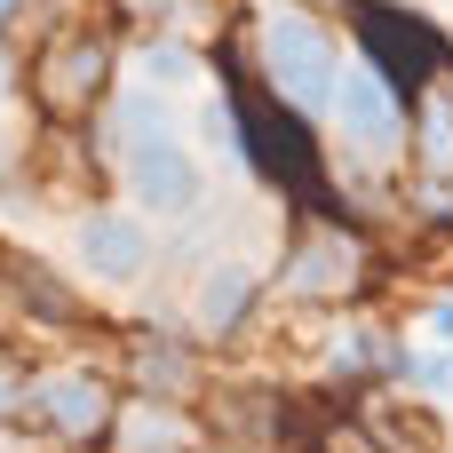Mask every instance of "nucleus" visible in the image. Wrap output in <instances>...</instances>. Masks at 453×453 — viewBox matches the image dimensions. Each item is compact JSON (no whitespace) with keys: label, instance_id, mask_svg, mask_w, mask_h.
I'll return each instance as SVG.
<instances>
[{"label":"nucleus","instance_id":"1","mask_svg":"<svg viewBox=\"0 0 453 453\" xmlns=\"http://www.w3.org/2000/svg\"><path fill=\"white\" fill-rule=\"evenodd\" d=\"M263 64H271V88H279L295 111H326V104H334V72H342V56H334L326 24L279 8V16L263 24Z\"/></svg>","mask_w":453,"mask_h":453},{"label":"nucleus","instance_id":"2","mask_svg":"<svg viewBox=\"0 0 453 453\" xmlns=\"http://www.w3.org/2000/svg\"><path fill=\"white\" fill-rule=\"evenodd\" d=\"M326 111L342 119L350 151H366V159H390V151L406 143V111H398V96H390V80H382L374 64H342Z\"/></svg>","mask_w":453,"mask_h":453},{"label":"nucleus","instance_id":"3","mask_svg":"<svg viewBox=\"0 0 453 453\" xmlns=\"http://www.w3.org/2000/svg\"><path fill=\"white\" fill-rule=\"evenodd\" d=\"M127 183H135V199L151 207V215H191L199 207V159L183 151V143H167V135H135L127 143Z\"/></svg>","mask_w":453,"mask_h":453},{"label":"nucleus","instance_id":"4","mask_svg":"<svg viewBox=\"0 0 453 453\" xmlns=\"http://www.w3.org/2000/svg\"><path fill=\"white\" fill-rule=\"evenodd\" d=\"M72 255H80L88 279H104V287H135L143 263H151V239H143V223H127V215H88V223L72 231Z\"/></svg>","mask_w":453,"mask_h":453},{"label":"nucleus","instance_id":"5","mask_svg":"<svg viewBox=\"0 0 453 453\" xmlns=\"http://www.w3.org/2000/svg\"><path fill=\"white\" fill-rule=\"evenodd\" d=\"M350 279H358V247L334 239V231L311 239V247L287 263V295H334V287H350Z\"/></svg>","mask_w":453,"mask_h":453},{"label":"nucleus","instance_id":"6","mask_svg":"<svg viewBox=\"0 0 453 453\" xmlns=\"http://www.w3.org/2000/svg\"><path fill=\"white\" fill-rule=\"evenodd\" d=\"M247 303H255V271H247V263H215L207 287H199V326H207V334H231V326L247 319Z\"/></svg>","mask_w":453,"mask_h":453},{"label":"nucleus","instance_id":"7","mask_svg":"<svg viewBox=\"0 0 453 453\" xmlns=\"http://www.w3.org/2000/svg\"><path fill=\"white\" fill-rule=\"evenodd\" d=\"M40 414L56 430H96L104 422V382L96 374H56V382H40Z\"/></svg>","mask_w":453,"mask_h":453},{"label":"nucleus","instance_id":"8","mask_svg":"<svg viewBox=\"0 0 453 453\" xmlns=\"http://www.w3.org/2000/svg\"><path fill=\"white\" fill-rule=\"evenodd\" d=\"M183 446H191V430L175 414H159V406H135L119 422V453H183Z\"/></svg>","mask_w":453,"mask_h":453},{"label":"nucleus","instance_id":"9","mask_svg":"<svg viewBox=\"0 0 453 453\" xmlns=\"http://www.w3.org/2000/svg\"><path fill=\"white\" fill-rule=\"evenodd\" d=\"M96 64H104V56H96L88 40H80V48H64V56H56V96H64V104H72V96H88V88H96Z\"/></svg>","mask_w":453,"mask_h":453},{"label":"nucleus","instance_id":"10","mask_svg":"<svg viewBox=\"0 0 453 453\" xmlns=\"http://www.w3.org/2000/svg\"><path fill=\"white\" fill-rule=\"evenodd\" d=\"M143 72H151L159 88H183V80H191V56H183V48H151V56H143Z\"/></svg>","mask_w":453,"mask_h":453},{"label":"nucleus","instance_id":"11","mask_svg":"<svg viewBox=\"0 0 453 453\" xmlns=\"http://www.w3.org/2000/svg\"><path fill=\"white\" fill-rule=\"evenodd\" d=\"M143 382H151V390H175V382H183V350H151V358H143Z\"/></svg>","mask_w":453,"mask_h":453},{"label":"nucleus","instance_id":"12","mask_svg":"<svg viewBox=\"0 0 453 453\" xmlns=\"http://www.w3.org/2000/svg\"><path fill=\"white\" fill-rule=\"evenodd\" d=\"M207 143H223V151L239 143V119H231V104H207Z\"/></svg>","mask_w":453,"mask_h":453},{"label":"nucleus","instance_id":"13","mask_svg":"<svg viewBox=\"0 0 453 453\" xmlns=\"http://www.w3.org/2000/svg\"><path fill=\"white\" fill-rule=\"evenodd\" d=\"M422 326H430V342H453V295H446V303H430V311H422Z\"/></svg>","mask_w":453,"mask_h":453},{"label":"nucleus","instance_id":"14","mask_svg":"<svg viewBox=\"0 0 453 453\" xmlns=\"http://www.w3.org/2000/svg\"><path fill=\"white\" fill-rule=\"evenodd\" d=\"M382 350H374V334H342V366H374Z\"/></svg>","mask_w":453,"mask_h":453},{"label":"nucleus","instance_id":"15","mask_svg":"<svg viewBox=\"0 0 453 453\" xmlns=\"http://www.w3.org/2000/svg\"><path fill=\"white\" fill-rule=\"evenodd\" d=\"M422 390H453V358H430L422 366Z\"/></svg>","mask_w":453,"mask_h":453},{"label":"nucleus","instance_id":"16","mask_svg":"<svg viewBox=\"0 0 453 453\" xmlns=\"http://www.w3.org/2000/svg\"><path fill=\"white\" fill-rule=\"evenodd\" d=\"M0 406H16V390H8V374H0Z\"/></svg>","mask_w":453,"mask_h":453},{"label":"nucleus","instance_id":"17","mask_svg":"<svg viewBox=\"0 0 453 453\" xmlns=\"http://www.w3.org/2000/svg\"><path fill=\"white\" fill-rule=\"evenodd\" d=\"M0 96H8V64H0Z\"/></svg>","mask_w":453,"mask_h":453},{"label":"nucleus","instance_id":"18","mask_svg":"<svg viewBox=\"0 0 453 453\" xmlns=\"http://www.w3.org/2000/svg\"><path fill=\"white\" fill-rule=\"evenodd\" d=\"M8 8H16V0H0V16H8Z\"/></svg>","mask_w":453,"mask_h":453}]
</instances>
